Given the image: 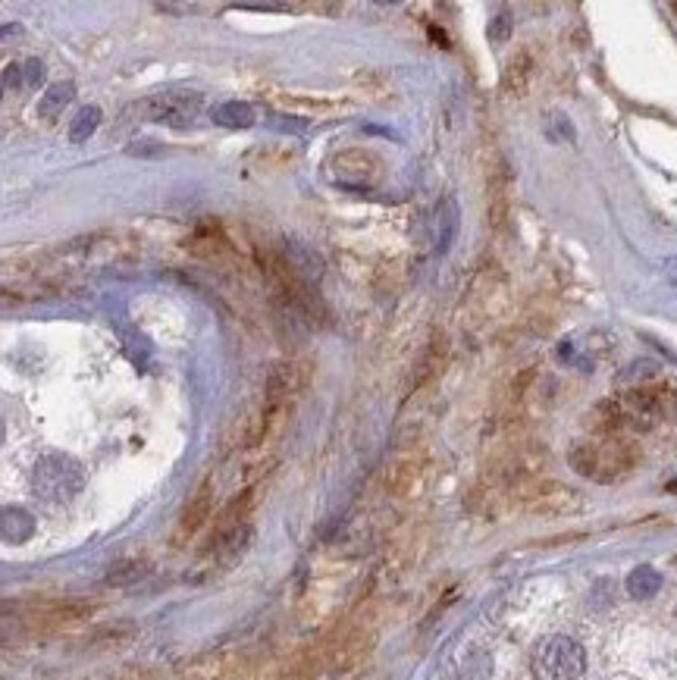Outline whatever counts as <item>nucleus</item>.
<instances>
[{
    "label": "nucleus",
    "mask_w": 677,
    "mask_h": 680,
    "mask_svg": "<svg viewBox=\"0 0 677 680\" xmlns=\"http://www.w3.org/2000/svg\"><path fill=\"white\" fill-rule=\"evenodd\" d=\"M305 386V370H301V364L295 361H286V364H276L270 370L267 377V405H279L286 408L289 398Z\"/></svg>",
    "instance_id": "0eeeda50"
},
{
    "label": "nucleus",
    "mask_w": 677,
    "mask_h": 680,
    "mask_svg": "<svg viewBox=\"0 0 677 680\" xmlns=\"http://www.w3.org/2000/svg\"><path fill=\"white\" fill-rule=\"evenodd\" d=\"M35 533V518L26 508H0V539L4 543H26Z\"/></svg>",
    "instance_id": "9d476101"
},
{
    "label": "nucleus",
    "mask_w": 677,
    "mask_h": 680,
    "mask_svg": "<svg viewBox=\"0 0 677 680\" xmlns=\"http://www.w3.org/2000/svg\"><path fill=\"white\" fill-rule=\"evenodd\" d=\"M486 189H489V229L502 232L508 226V217H511V173H508V163H499V167L489 173Z\"/></svg>",
    "instance_id": "423d86ee"
},
{
    "label": "nucleus",
    "mask_w": 677,
    "mask_h": 680,
    "mask_svg": "<svg viewBox=\"0 0 677 680\" xmlns=\"http://www.w3.org/2000/svg\"><path fill=\"white\" fill-rule=\"evenodd\" d=\"M4 436H7V430H4V420H0V442H4Z\"/></svg>",
    "instance_id": "aec40b11"
},
{
    "label": "nucleus",
    "mask_w": 677,
    "mask_h": 680,
    "mask_svg": "<svg viewBox=\"0 0 677 680\" xmlns=\"http://www.w3.org/2000/svg\"><path fill=\"white\" fill-rule=\"evenodd\" d=\"M214 120L223 123V126H251L254 123V110L245 107V104H223V107H217Z\"/></svg>",
    "instance_id": "dca6fc26"
},
{
    "label": "nucleus",
    "mask_w": 677,
    "mask_h": 680,
    "mask_svg": "<svg viewBox=\"0 0 677 680\" xmlns=\"http://www.w3.org/2000/svg\"><path fill=\"white\" fill-rule=\"evenodd\" d=\"M142 574H145V565H123V568H116V571L107 577V583H110V586H123V583L138 580Z\"/></svg>",
    "instance_id": "a211bd4d"
},
{
    "label": "nucleus",
    "mask_w": 677,
    "mask_h": 680,
    "mask_svg": "<svg viewBox=\"0 0 677 680\" xmlns=\"http://www.w3.org/2000/svg\"><path fill=\"white\" fill-rule=\"evenodd\" d=\"M98 123H101V110L98 107H82L79 116L73 120V126H69V138H73V142H85L88 135H95Z\"/></svg>",
    "instance_id": "2eb2a0df"
},
{
    "label": "nucleus",
    "mask_w": 677,
    "mask_h": 680,
    "mask_svg": "<svg viewBox=\"0 0 677 680\" xmlns=\"http://www.w3.org/2000/svg\"><path fill=\"white\" fill-rule=\"evenodd\" d=\"M568 464L583 480L618 483L627 474H634V467L640 464V449L637 442L624 436H593L571 445Z\"/></svg>",
    "instance_id": "f257e3e1"
},
{
    "label": "nucleus",
    "mask_w": 677,
    "mask_h": 680,
    "mask_svg": "<svg viewBox=\"0 0 677 680\" xmlns=\"http://www.w3.org/2000/svg\"><path fill=\"white\" fill-rule=\"evenodd\" d=\"M210 505H214V496H210V483H207V486H201V489L195 492V499H192L189 505H185L182 518H179V533H182V536L198 533V530L207 524V518H210Z\"/></svg>",
    "instance_id": "9b49d317"
},
{
    "label": "nucleus",
    "mask_w": 677,
    "mask_h": 680,
    "mask_svg": "<svg viewBox=\"0 0 677 680\" xmlns=\"http://www.w3.org/2000/svg\"><path fill=\"white\" fill-rule=\"evenodd\" d=\"M82 486H85V474H82L79 461H73L69 455H60V452L44 455L32 471L35 496L48 499V502H69L73 496H79Z\"/></svg>",
    "instance_id": "7ed1b4c3"
},
{
    "label": "nucleus",
    "mask_w": 677,
    "mask_h": 680,
    "mask_svg": "<svg viewBox=\"0 0 677 680\" xmlns=\"http://www.w3.org/2000/svg\"><path fill=\"white\" fill-rule=\"evenodd\" d=\"M533 54L530 51H518L515 57L508 60V66H505V79H502V85H505V91L508 95H524V91L530 88V82H533Z\"/></svg>",
    "instance_id": "f8f14e48"
},
{
    "label": "nucleus",
    "mask_w": 677,
    "mask_h": 680,
    "mask_svg": "<svg viewBox=\"0 0 677 680\" xmlns=\"http://www.w3.org/2000/svg\"><path fill=\"white\" fill-rule=\"evenodd\" d=\"M662 590V574L649 565H640L637 571H630L627 577V593L634 599H652Z\"/></svg>",
    "instance_id": "ddd939ff"
},
{
    "label": "nucleus",
    "mask_w": 677,
    "mask_h": 680,
    "mask_svg": "<svg viewBox=\"0 0 677 680\" xmlns=\"http://www.w3.org/2000/svg\"><path fill=\"white\" fill-rule=\"evenodd\" d=\"M533 383H536V367L521 370L518 377L511 380V386H508V402H511V405H524V398H527V392L533 389Z\"/></svg>",
    "instance_id": "f3484780"
},
{
    "label": "nucleus",
    "mask_w": 677,
    "mask_h": 680,
    "mask_svg": "<svg viewBox=\"0 0 677 680\" xmlns=\"http://www.w3.org/2000/svg\"><path fill=\"white\" fill-rule=\"evenodd\" d=\"M446 364H449V342L442 339V336H436L430 345H427V351H424V358H420V364H417V370H414V380H411V389H424V386H430L442 370H446Z\"/></svg>",
    "instance_id": "1a4fd4ad"
},
{
    "label": "nucleus",
    "mask_w": 677,
    "mask_h": 680,
    "mask_svg": "<svg viewBox=\"0 0 677 680\" xmlns=\"http://www.w3.org/2000/svg\"><path fill=\"white\" fill-rule=\"evenodd\" d=\"M201 110V98L189 95V91H167V95H154L142 104L145 120L154 123H173V126H189Z\"/></svg>",
    "instance_id": "20e7f679"
},
{
    "label": "nucleus",
    "mask_w": 677,
    "mask_h": 680,
    "mask_svg": "<svg viewBox=\"0 0 677 680\" xmlns=\"http://www.w3.org/2000/svg\"><path fill=\"white\" fill-rule=\"evenodd\" d=\"M73 95H76L73 82H57L51 91H44V98H41V104H38V113H41V116H57L69 101H73Z\"/></svg>",
    "instance_id": "4468645a"
},
{
    "label": "nucleus",
    "mask_w": 677,
    "mask_h": 680,
    "mask_svg": "<svg viewBox=\"0 0 677 680\" xmlns=\"http://www.w3.org/2000/svg\"><path fill=\"white\" fill-rule=\"evenodd\" d=\"M333 167L345 182H370L380 173V160L367 151H342V154H336Z\"/></svg>",
    "instance_id": "6e6552de"
},
{
    "label": "nucleus",
    "mask_w": 677,
    "mask_h": 680,
    "mask_svg": "<svg viewBox=\"0 0 677 680\" xmlns=\"http://www.w3.org/2000/svg\"><path fill=\"white\" fill-rule=\"evenodd\" d=\"M587 668V652L565 633H552L533 646L530 671L533 680H577Z\"/></svg>",
    "instance_id": "f03ea898"
},
{
    "label": "nucleus",
    "mask_w": 677,
    "mask_h": 680,
    "mask_svg": "<svg viewBox=\"0 0 677 680\" xmlns=\"http://www.w3.org/2000/svg\"><path fill=\"white\" fill-rule=\"evenodd\" d=\"M19 301H22V295H13L7 289H0V308H10V304H19Z\"/></svg>",
    "instance_id": "6ab92c4d"
},
{
    "label": "nucleus",
    "mask_w": 677,
    "mask_h": 680,
    "mask_svg": "<svg viewBox=\"0 0 677 680\" xmlns=\"http://www.w3.org/2000/svg\"><path fill=\"white\" fill-rule=\"evenodd\" d=\"M524 499H527V508L543 511V514H565V511L580 508V499L574 496V489H568L562 483H530Z\"/></svg>",
    "instance_id": "39448f33"
}]
</instances>
